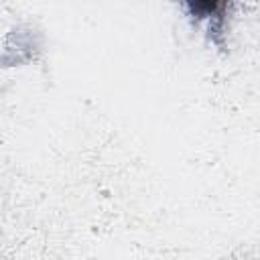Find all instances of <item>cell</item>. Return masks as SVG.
<instances>
[{
  "label": "cell",
  "mask_w": 260,
  "mask_h": 260,
  "mask_svg": "<svg viewBox=\"0 0 260 260\" xmlns=\"http://www.w3.org/2000/svg\"><path fill=\"white\" fill-rule=\"evenodd\" d=\"M183 2L189 14L201 20H211L213 16H219L223 8V0H183Z\"/></svg>",
  "instance_id": "6da1fadb"
}]
</instances>
